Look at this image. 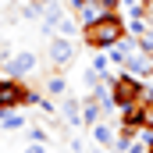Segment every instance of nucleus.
I'll return each instance as SVG.
<instances>
[{"mask_svg":"<svg viewBox=\"0 0 153 153\" xmlns=\"http://www.w3.org/2000/svg\"><path fill=\"white\" fill-rule=\"evenodd\" d=\"M125 36H128V18H125L121 11L96 18L93 25H82V43H85L89 50H111V46H117Z\"/></svg>","mask_w":153,"mask_h":153,"instance_id":"nucleus-1","label":"nucleus"},{"mask_svg":"<svg viewBox=\"0 0 153 153\" xmlns=\"http://www.w3.org/2000/svg\"><path fill=\"white\" fill-rule=\"evenodd\" d=\"M111 78V93H114V107L117 111H125V107H132V103H143V96H146V82L135 75H128V71H121V75H107Z\"/></svg>","mask_w":153,"mask_h":153,"instance_id":"nucleus-2","label":"nucleus"},{"mask_svg":"<svg viewBox=\"0 0 153 153\" xmlns=\"http://www.w3.org/2000/svg\"><path fill=\"white\" fill-rule=\"evenodd\" d=\"M0 68L7 71V78H29V75L39 71V57L32 53V50H18V53H11Z\"/></svg>","mask_w":153,"mask_h":153,"instance_id":"nucleus-3","label":"nucleus"},{"mask_svg":"<svg viewBox=\"0 0 153 153\" xmlns=\"http://www.w3.org/2000/svg\"><path fill=\"white\" fill-rule=\"evenodd\" d=\"M46 53H50V64L61 71L64 64H71V61H75L78 43H75L71 36H61V32H57V36H50V46H46Z\"/></svg>","mask_w":153,"mask_h":153,"instance_id":"nucleus-4","label":"nucleus"},{"mask_svg":"<svg viewBox=\"0 0 153 153\" xmlns=\"http://www.w3.org/2000/svg\"><path fill=\"white\" fill-rule=\"evenodd\" d=\"M89 135H93V143H96L100 150H111V153H114V146H117V128L111 125V121H96V125L89 128Z\"/></svg>","mask_w":153,"mask_h":153,"instance_id":"nucleus-5","label":"nucleus"},{"mask_svg":"<svg viewBox=\"0 0 153 153\" xmlns=\"http://www.w3.org/2000/svg\"><path fill=\"white\" fill-rule=\"evenodd\" d=\"M57 114L64 117L71 128H85V117H82V100H71V96H64V100H61V107H57Z\"/></svg>","mask_w":153,"mask_h":153,"instance_id":"nucleus-6","label":"nucleus"},{"mask_svg":"<svg viewBox=\"0 0 153 153\" xmlns=\"http://www.w3.org/2000/svg\"><path fill=\"white\" fill-rule=\"evenodd\" d=\"M0 128L22 132V128H25V111H22V107H14V111H4V107H0Z\"/></svg>","mask_w":153,"mask_h":153,"instance_id":"nucleus-7","label":"nucleus"},{"mask_svg":"<svg viewBox=\"0 0 153 153\" xmlns=\"http://www.w3.org/2000/svg\"><path fill=\"white\" fill-rule=\"evenodd\" d=\"M82 117H85V128H93L96 121H103V107H100L93 96H85V100H82Z\"/></svg>","mask_w":153,"mask_h":153,"instance_id":"nucleus-8","label":"nucleus"},{"mask_svg":"<svg viewBox=\"0 0 153 153\" xmlns=\"http://www.w3.org/2000/svg\"><path fill=\"white\" fill-rule=\"evenodd\" d=\"M46 96H68V78L64 75H50L46 78Z\"/></svg>","mask_w":153,"mask_h":153,"instance_id":"nucleus-9","label":"nucleus"},{"mask_svg":"<svg viewBox=\"0 0 153 153\" xmlns=\"http://www.w3.org/2000/svg\"><path fill=\"white\" fill-rule=\"evenodd\" d=\"M25 139H29V143H43V146H46V143H50V132H46L43 125H25Z\"/></svg>","mask_w":153,"mask_h":153,"instance_id":"nucleus-10","label":"nucleus"},{"mask_svg":"<svg viewBox=\"0 0 153 153\" xmlns=\"http://www.w3.org/2000/svg\"><path fill=\"white\" fill-rule=\"evenodd\" d=\"M125 153H150V150H146V143H143V139L135 135V143H132V146H128V150H125Z\"/></svg>","mask_w":153,"mask_h":153,"instance_id":"nucleus-11","label":"nucleus"},{"mask_svg":"<svg viewBox=\"0 0 153 153\" xmlns=\"http://www.w3.org/2000/svg\"><path fill=\"white\" fill-rule=\"evenodd\" d=\"M139 139H143V143H146V150L153 153V128H143V135H139Z\"/></svg>","mask_w":153,"mask_h":153,"instance_id":"nucleus-12","label":"nucleus"},{"mask_svg":"<svg viewBox=\"0 0 153 153\" xmlns=\"http://www.w3.org/2000/svg\"><path fill=\"white\" fill-rule=\"evenodd\" d=\"M25 153H46V146H43V143H29V146H25Z\"/></svg>","mask_w":153,"mask_h":153,"instance_id":"nucleus-13","label":"nucleus"},{"mask_svg":"<svg viewBox=\"0 0 153 153\" xmlns=\"http://www.w3.org/2000/svg\"><path fill=\"white\" fill-rule=\"evenodd\" d=\"M71 4H75V7H78V4H85V0H71Z\"/></svg>","mask_w":153,"mask_h":153,"instance_id":"nucleus-14","label":"nucleus"}]
</instances>
